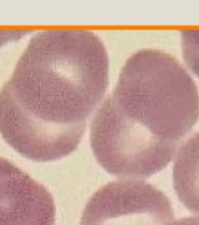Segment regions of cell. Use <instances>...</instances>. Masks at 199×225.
I'll list each match as a JSON object with an SVG mask.
<instances>
[{
	"label": "cell",
	"mask_w": 199,
	"mask_h": 225,
	"mask_svg": "<svg viewBox=\"0 0 199 225\" xmlns=\"http://www.w3.org/2000/svg\"><path fill=\"white\" fill-rule=\"evenodd\" d=\"M198 118V89L184 67L165 52L142 49L96 111L92 148L108 172L147 177L168 165Z\"/></svg>",
	"instance_id": "1"
},
{
	"label": "cell",
	"mask_w": 199,
	"mask_h": 225,
	"mask_svg": "<svg viewBox=\"0 0 199 225\" xmlns=\"http://www.w3.org/2000/svg\"><path fill=\"white\" fill-rule=\"evenodd\" d=\"M108 83L109 59L100 38L86 30L56 28L32 38L5 85L64 157L79 145Z\"/></svg>",
	"instance_id": "2"
},
{
	"label": "cell",
	"mask_w": 199,
	"mask_h": 225,
	"mask_svg": "<svg viewBox=\"0 0 199 225\" xmlns=\"http://www.w3.org/2000/svg\"><path fill=\"white\" fill-rule=\"evenodd\" d=\"M173 210L168 197L149 183L123 178L90 197L80 225H170Z\"/></svg>",
	"instance_id": "3"
},
{
	"label": "cell",
	"mask_w": 199,
	"mask_h": 225,
	"mask_svg": "<svg viewBox=\"0 0 199 225\" xmlns=\"http://www.w3.org/2000/svg\"><path fill=\"white\" fill-rule=\"evenodd\" d=\"M51 192L8 160L0 157V225H54Z\"/></svg>",
	"instance_id": "4"
},
{
	"label": "cell",
	"mask_w": 199,
	"mask_h": 225,
	"mask_svg": "<svg viewBox=\"0 0 199 225\" xmlns=\"http://www.w3.org/2000/svg\"><path fill=\"white\" fill-rule=\"evenodd\" d=\"M173 186L179 201L199 214V131L179 149L173 165Z\"/></svg>",
	"instance_id": "5"
},
{
	"label": "cell",
	"mask_w": 199,
	"mask_h": 225,
	"mask_svg": "<svg viewBox=\"0 0 199 225\" xmlns=\"http://www.w3.org/2000/svg\"><path fill=\"white\" fill-rule=\"evenodd\" d=\"M182 46L186 64L199 76V30L183 31Z\"/></svg>",
	"instance_id": "6"
},
{
	"label": "cell",
	"mask_w": 199,
	"mask_h": 225,
	"mask_svg": "<svg viewBox=\"0 0 199 225\" xmlns=\"http://www.w3.org/2000/svg\"><path fill=\"white\" fill-rule=\"evenodd\" d=\"M27 31H21V30H0V47L5 42L18 39L22 34H26Z\"/></svg>",
	"instance_id": "7"
},
{
	"label": "cell",
	"mask_w": 199,
	"mask_h": 225,
	"mask_svg": "<svg viewBox=\"0 0 199 225\" xmlns=\"http://www.w3.org/2000/svg\"><path fill=\"white\" fill-rule=\"evenodd\" d=\"M170 225H199V217H186L178 219Z\"/></svg>",
	"instance_id": "8"
}]
</instances>
